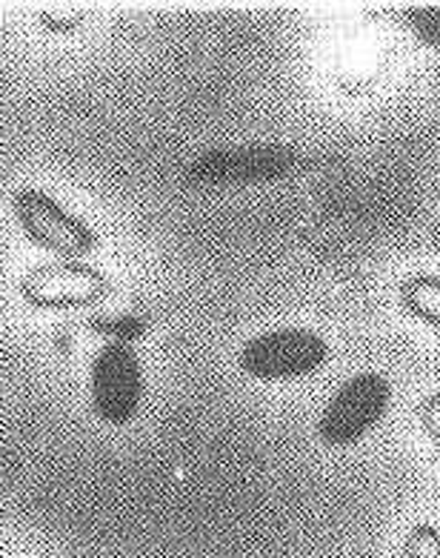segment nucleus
Instances as JSON below:
<instances>
[{
    "label": "nucleus",
    "instance_id": "obj_1",
    "mask_svg": "<svg viewBox=\"0 0 440 558\" xmlns=\"http://www.w3.org/2000/svg\"><path fill=\"white\" fill-rule=\"evenodd\" d=\"M329 359V344L311 329H272L252 338L241 350V369L258 381H292L320 369Z\"/></svg>",
    "mask_w": 440,
    "mask_h": 558
},
{
    "label": "nucleus",
    "instance_id": "obj_2",
    "mask_svg": "<svg viewBox=\"0 0 440 558\" xmlns=\"http://www.w3.org/2000/svg\"><path fill=\"white\" fill-rule=\"evenodd\" d=\"M301 167V155L289 146L258 144L241 149H215L190 163L186 181L195 186H237L278 181Z\"/></svg>",
    "mask_w": 440,
    "mask_h": 558
},
{
    "label": "nucleus",
    "instance_id": "obj_3",
    "mask_svg": "<svg viewBox=\"0 0 440 558\" xmlns=\"http://www.w3.org/2000/svg\"><path fill=\"white\" fill-rule=\"evenodd\" d=\"M15 218L23 235L46 253L61 255L66 260H77L95 253L98 235L89 223L77 215L63 209L54 198L40 190H17L15 195Z\"/></svg>",
    "mask_w": 440,
    "mask_h": 558
},
{
    "label": "nucleus",
    "instance_id": "obj_4",
    "mask_svg": "<svg viewBox=\"0 0 440 558\" xmlns=\"http://www.w3.org/2000/svg\"><path fill=\"white\" fill-rule=\"evenodd\" d=\"M144 401V367L126 341H109L91 364V410L103 424L123 427Z\"/></svg>",
    "mask_w": 440,
    "mask_h": 558
},
{
    "label": "nucleus",
    "instance_id": "obj_5",
    "mask_svg": "<svg viewBox=\"0 0 440 558\" xmlns=\"http://www.w3.org/2000/svg\"><path fill=\"white\" fill-rule=\"evenodd\" d=\"M389 398L392 390L383 375L360 373L350 378L320 415V441L329 447H350L360 441L387 415Z\"/></svg>",
    "mask_w": 440,
    "mask_h": 558
},
{
    "label": "nucleus",
    "instance_id": "obj_6",
    "mask_svg": "<svg viewBox=\"0 0 440 558\" xmlns=\"http://www.w3.org/2000/svg\"><path fill=\"white\" fill-rule=\"evenodd\" d=\"M109 292V281L81 260L40 264L21 281V295L38 310H81L95 306Z\"/></svg>",
    "mask_w": 440,
    "mask_h": 558
},
{
    "label": "nucleus",
    "instance_id": "obj_7",
    "mask_svg": "<svg viewBox=\"0 0 440 558\" xmlns=\"http://www.w3.org/2000/svg\"><path fill=\"white\" fill-rule=\"evenodd\" d=\"M392 52L395 44L389 29L378 17H369L364 26H357L343 38L334 54V86L350 98L372 93L392 66Z\"/></svg>",
    "mask_w": 440,
    "mask_h": 558
},
{
    "label": "nucleus",
    "instance_id": "obj_8",
    "mask_svg": "<svg viewBox=\"0 0 440 558\" xmlns=\"http://www.w3.org/2000/svg\"><path fill=\"white\" fill-rule=\"evenodd\" d=\"M401 301L406 313L426 322L440 332V278L415 276L401 287Z\"/></svg>",
    "mask_w": 440,
    "mask_h": 558
},
{
    "label": "nucleus",
    "instance_id": "obj_9",
    "mask_svg": "<svg viewBox=\"0 0 440 558\" xmlns=\"http://www.w3.org/2000/svg\"><path fill=\"white\" fill-rule=\"evenodd\" d=\"M406 29L426 44V47H440V9L438 7H406L401 12Z\"/></svg>",
    "mask_w": 440,
    "mask_h": 558
},
{
    "label": "nucleus",
    "instance_id": "obj_10",
    "mask_svg": "<svg viewBox=\"0 0 440 558\" xmlns=\"http://www.w3.org/2000/svg\"><path fill=\"white\" fill-rule=\"evenodd\" d=\"M403 558H440V530L432 524L412 527L403 544Z\"/></svg>",
    "mask_w": 440,
    "mask_h": 558
},
{
    "label": "nucleus",
    "instance_id": "obj_11",
    "mask_svg": "<svg viewBox=\"0 0 440 558\" xmlns=\"http://www.w3.org/2000/svg\"><path fill=\"white\" fill-rule=\"evenodd\" d=\"M89 12L86 9L75 7H49L40 9L38 21L46 32H54V35H66V32H75L77 26L84 24Z\"/></svg>",
    "mask_w": 440,
    "mask_h": 558
},
{
    "label": "nucleus",
    "instance_id": "obj_12",
    "mask_svg": "<svg viewBox=\"0 0 440 558\" xmlns=\"http://www.w3.org/2000/svg\"><path fill=\"white\" fill-rule=\"evenodd\" d=\"M420 421H424V429L432 438L435 450L440 452V392H432L429 398H424L420 404Z\"/></svg>",
    "mask_w": 440,
    "mask_h": 558
}]
</instances>
